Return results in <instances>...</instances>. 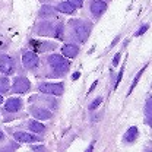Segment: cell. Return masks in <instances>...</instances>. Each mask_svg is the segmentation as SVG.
<instances>
[{
    "label": "cell",
    "mask_w": 152,
    "mask_h": 152,
    "mask_svg": "<svg viewBox=\"0 0 152 152\" xmlns=\"http://www.w3.org/2000/svg\"><path fill=\"white\" fill-rule=\"evenodd\" d=\"M28 126H29V129H31L32 132H35V133H42L45 130V126L41 124L38 120H31V121H28Z\"/></svg>",
    "instance_id": "14"
},
{
    "label": "cell",
    "mask_w": 152,
    "mask_h": 152,
    "mask_svg": "<svg viewBox=\"0 0 152 152\" xmlns=\"http://www.w3.org/2000/svg\"><path fill=\"white\" fill-rule=\"evenodd\" d=\"M38 89H39V92H42V94L56 95V96L61 95L63 91H64V88H63L61 83H41V85L38 86Z\"/></svg>",
    "instance_id": "1"
},
{
    "label": "cell",
    "mask_w": 152,
    "mask_h": 152,
    "mask_svg": "<svg viewBox=\"0 0 152 152\" xmlns=\"http://www.w3.org/2000/svg\"><path fill=\"white\" fill-rule=\"evenodd\" d=\"M22 63L26 69H35L39 64V58H38V54L34 53V51H25L22 54Z\"/></svg>",
    "instance_id": "3"
},
{
    "label": "cell",
    "mask_w": 152,
    "mask_h": 152,
    "mask_svg": "<svg viewBox=\"0 0 152 152\" xmlns=\"http://www.w3.org/2000/svg\"><path fill=\"white\" fill-rule=\"evenodd\" d=\"M47 61H48V64H50L51 67H54V66H57V64L66 61V58L61 57V54H51V56L47 58Z\"/></svg>",
    "instance_id": "16"
},
{
    "label": "cell",
    "mask_w": 152,
    "mask_h": 152,
    "mask_svg": "<svg viewBox=\"0 0 152 152\" xmlns=\"http://www.w3.org/2000/svg\"><path fill=\"white\" fill-rule=\"evenodd\" d=\"M89 32H91V26L89 25H79L76 26L75 29V37L79 42H85L88 37H89Z\"/></svg>",
    "instance_id": "7"
},
{
    "label": "cell",
    "mask_w": 152,
    "mask_h": 152,
    "mask_svg": "<svg viewBox=\"0 0 152 152\" xmlns=\"http://www.w3.org/2000/svg\"><path fill=\"white\" fill-rule=\"evenodd\" d=\"M95 86H96V82H94V83H92V86H91V89H89V91H91V92H92V91H94V88Z\"/></svg>",
    "instance_id": "29"
},
{
    "label": "cell",
    "mask_w": 152,
    "mask_h": 152,
    "mask_svg": "<svg viewBox=\"0 0 152 152\" xmlns=\"http://www.w3.org/2000/svg\"><path fill=\"white\" fill-rule=\"evenodd\" d=\"M120 53H117V54H115V57H114V60H113V66H117V64H118V61H120Z\"/></svg>",
    "instance_id": "26"
},
{
    "label": "cell",
    "mask_w": 152,
    "mask_h": 152,
    "mask_svg": "<svg viewBox=\"0 0 152 152\" xmlns=\"http://www.w3.org/2000/svg\"><path fill=\"white\" fill-rule=\"evenodd\" d=\"M145 114L148 118V123H151V115H152V105H151V98H148L146 105H145Z\"/></svg>",
    "instance_id": "21"
},
{
    "label": "cell",
    "mask_w": 152,
    "mask_h": 152,
    "mask_svg": "<svg viewBox=\"0 0 152 152\" xmlns=\"http://www.w3.org/2000/svg\"><path fill=\"white\" fill-rule=\"evenodd\" d=\"M22 108V99L20 98H9L4 102V110L9 113H16Z\"/></svg>",
    "instance_id": "8"
},
{
    "label": "cell",
    "mask_w": 152,
    "mask_h": 152,
    "mask_svg": "<svg viewBox=\"0 0 152 152\" xmlns=\"http://www.w3.org/2000/svg\"><path fill=\"white\" fill-rule=\"evenodd\" d=\"M89 9H91V13L94 15L95 18H98L107 10V3L102 1V0H94V1H91Z\"/></svg>",
    "instance_id": "6"
},
{
    "label": "cell",
    "mask_w": 152,
    "mask_h": 152,
    "mask_svg": "<svg viewBox=\"0 0 152 152\" xmlns=\"http://www.w3.org/2000/svg\"><path fill=\"white\" fill-rule=\"evenodd\" d=\"M69 61L66 60V61H63V63H60V64H57L54 66L53 69H54V72H56V75H64L67 70H69Z\"/></svg>",
    "instance_id": "17"
},
{
    "label": "cell",
    "mask_w": 152,
    "mask_h": 152,
    "mask_svg": "<svg viewBox=\"0 0 152 152\" xmlns=\"http://www.w3.org/2000/svg\"><path fill=\"white\" fill-rule=\"evenodd\" d=\"M29 88H31V82L28 80V77H23V76L15 77L12 83V91L16 94H25L26 91H29Z\"/></svg>",
    "instance_id": "2"
},
{
    "label": "cell",
    "mask_w": 152,
    "mask_h": 152,
    "mask_svg": "<svg viewBox=\"0 0 152 152\" xmlns=\"http://www.w3.org/2000/svg\"><path fill=\"white\" fill-rule=\"evenodd\" d=\"M54 23L53 22H50V20H44V22H39L37 25V28H35V31H37L38 35H53V32H54Z\"/></svg>",
    "instance_id": "5"
},
{
    "label": "cell",
    "mask_w": 152,
    "mask_h": 152,
    "mask_svg": "<svg viewBox=\"0 0 152 152\" xmlns=\"http://www.w3.org/2000/svg\"><path fill=\"white\" fill-rule=\"evenodd\" d=\"M146 29H148V25H143V26H142V28H140V29H139V31L136 32V37H139V35H142V34H143V32H145Z\"/></svg>",
    "instance_id": "25"
},
{
    "label": "cell",
    "mask_w": 152,
    "mask_h": 152,
    "mask_svg": "<svg viewBox=\"0 0 152 152\" xmlns=\"http://www.w3.org/2000/svg\"><path fill=\"white\" fill-rule=\"evenodd\" d=\"M13 137L18 142H25V143H34V142L39 140L37 134H31V133H26V132H16L13 134Z\"/></svg>",
    "instance_id": "9"
},
{
    "label": "cell",
    "mask_w": 152,
    "mask_h": 152,
    "mask_svg": "<svg viewBox=\"0 0 152 152\" xmlns=\"http://www.w3.org/2000/svg\"><path fill=\"white\" fill-rule=\"evenodd\" d=\"M31 114L37 118V120H48L51 117V113L45 108H41V107H32L31 108Z\"/></svg>",
    "instance_id": "10"
},
{
    "label": "cell",
    "mask_w": 152,
    "mask_h": 152,
    "mask_svg": "<svg viewBox=\"0 0 152 152\" xmlns=\"http://www.w3.org/2000/svg\"><path fill=\"white\" fill-rule=\"evenodd\" d=\"M0 72L6 76L12 75L15 72V63H13L12 57L0 56Z\"/></svg>",
    "instance_id": "4"
},
{
    "label": "cell",
    "mask_w": 152,
    "mask_h": 152,
    "mask_svg": "<svg viewBox=\"0 0 152 152\" xmlns=\"http://www.w3.org/2000/svg\"><path fill=\"white\" fill-rule=\"evenodd\" d=\"M63 32H64L63 25H61V23H57L56 26H54V32H53V35H54L57 39H61V38H63Z\"/></svg>",
    "instance_id": "19"
},
{
    "label": "cell",
    "mask_w": 152,
    "mask_h": 152,
    "mask_svg": "<svg viewBox=\"0 0 152 152\" xmlns=\"http://www.w3.org/2000/svg\"><path fill=\"white\" fill-rule=\"evenodd\" d=\"M143 72H145V69H142V70H140V72H139V73L136 75V77H134V80H133V83H132V86H130V91H129V92H132L133 89H134L136 83L139 82V79H140V76H142V73H143Z\"/></svg>",
    "instance_id": "23"
},
{
    "label": "cell",
    "mask_w": 152,
    "mask_h": 152,
    "mask_svg": "<svg viewBox=\"0 0 152 152\" xmlns=\"http://www.w3.org/2000/svg\"><path fill=\"white\" fill-rule=\"evenodd\" d=\"M137 137V127H134V126H132L127 132L124 133V142H127V143H130V142H133L134 139Z\"/></svg>",
    "instance_id": "15"
},
{
    "label": "cell",
    "mask_w": 152,
    "mask_h": 152,
    "mask_svg": "<svg viewBox=\"0 0 152 152\" xmlns=\"http://www.w3.org/2000/svg\"><path fill=\"white\" fill-rule=\"evenodd\" d=\"M56 10L61 12V13H66V15H72V13L75 12V7H73L69 1H61V3L57 4Z\"/></svg>",
    "instance_id": "13"
},
{
    "label": "cell",
    "mask_w": 152,
    "mask_h": 152,
    "mask_svg": "<svg viewBox=\"0 0 152 152\" xmlns=\"http://www.w3.org/2000/svg\"><path fill=\"white\" fill-rule=\"evenodd\" d=\"M79 76H80V73H73V75H72V79H73V80H76Z\"/></svg>",
    "instance_id": "28"
},
{
    "label": "cell",
    "mask_w": 152,
    "mask_h": 152,
    "mask_svg": "<svg viewBox=\"0 0 152 152\" xmlns=\"http://www.w3.org/2000/svg\"><path fill=\"white\" fill-rule=\"evenodd\" d=\"M9 91V79L1 77L0 79V92H7Z\"/></svg>",
    "instance_id": "20"
},
{
    "label": "cell",
    "mask_w": 152,
    "mask_h": 152,
    "mask_svg": "<svg viewBox=\"0 0 152 152\" xmlns=\"http://www.w3.org/2000/svg\"><path fill=\"white\" fill-rule=\"evenodd\" d=\"M67 1H69L75 9L76 7H82V6H83V0H67Z\"/></svg>",
    "instance_id": "24"
},
{
    "label": "cell",
    "mask_w": 152,
    "mask_h": 152,
    "mask_svg": "<svg viewBox=\"0 0 152 152\" xmlns=\"http://www.w3.org/2000/svg\"><path fill=\"white\" fill-rule=\"evenodd\" d=\"M38 15H39V18H50L54 15V9L51 6H42L41 10L38 12Z\"/></svg>",
    "instance_id": "18"
},
{
    "label": "cell",
    "mask_w": 152,
    "mask_h": 152,
    "mask_svg": "<svg viewBox=\"0 0 152 152\" xmlns=\"http://www.w3.org/2000/svg\"><path fill=\"white\" fill-rule=\"evenodd\" d=\"M77 53H79V47L75 44H66V45L61 47V54L64 57L73 58V57L77 56Z\"/></svg>",
    "instance_id": "11"
},
{
    "label": "cell",
    "mask_w": 152,
    "mask_h": 152,
    "mask_svg": "<svg viewBox=\"0 0 152 152\" xmlns=\"http://www.w3.org/2000/svg\"><path fill=\"white\" fill-rule=\"evenodd\" d=\"M29 44L37 50L38 53H41V51H47V50H53L56 45L53 44V42H37V41H29Z\"/></svg>",
    "instance_id": "12"
},
{
    "label": "cell",
    "mask_w": 152,
    "mask_h": 152,
    "mask_svg": "<svg viewBox=\"0 0 152 152\" xmlns=\"http://www.w3.org/2000/svg\"><path fill=\"white\" fill-rule=\"evenodd\" d=\"M101 102H102V98H101V96H98L96 99H94V101L89 104V110H95V108H96V107H98Z\"/></svg>",
    "instance_id": "22"
},
{
    "label": "cell",
    "mask_w": 152,
    "mask_h": 152,
    "mask_svg": "<svg viewBox=\"0 0 152 152\" xmlns=\"http://www.w3.org/2000/svg\"><path fill=\"white\" fill-rule=\"evenodd\" d=\"M1 102H3V96L0 95V104H1Z\"/></svg>",
    "instance_id": "30"
},
{
    "label": "cell",
    "mask_w": 152,
    "mask_h": 152,
    "mask_svg": "<svg viewBox=\"0 0 152 152\" xmlns=\"http://www.w3.org/2000/svg\"><path fill=\"white\" fill-rule=\"evenodd\" d=\"M4 139H6V136H4V133H3V132H1V130H0V142H3Z\"/></svg>",
    "instance_id": "27"
}]
</instances>
